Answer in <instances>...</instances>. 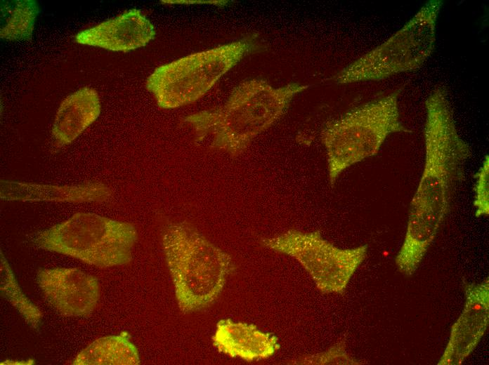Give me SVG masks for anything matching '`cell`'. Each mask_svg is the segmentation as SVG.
<instances>
[{"label":"cell","instance_id":"cell-6","mask_svg":"<svg viewBox=\"0 0 489 365\" xmlns=\"http://www.w3.org/2000/svg\"><path fill=\"white\" fill-rule=\"evenodd\" d=\"M443 5L430 0L387 40L351 62L334 77L339 84L381 81L419 69L435 49Z\"/></svg>","mask_w":489,"mask_h":365},{"label":"cell","instance_id":"cell-9","mask_svg":"<svg viewBox=\"0 0 489 365\" xmlns=\"http://www.w3.org/2000/svg\"><path fill=\"white\" fill-rule=\"evenodd\" d=\"M37 283L48 303L69 317H89L100 299L98 279L77 268L42 269Z\"/></svg>","mask_w":489,"mask_h":365},{"label":"cell","instance_id":"cell-1","mask_svg":"<svg viewBox=\"0 0 489 365\" xmlns=\"http://www.w3.org/2000/svg\"><path fill=\"white\" fill-rule=\"evenodd\" d=\"M425 159L410 204L406 231L395 256L405 276L415 273L451 208L464 166L471 156L456 128L445 88L433 89L425 100Z\"/></svg>","mask_w":489,"mask_h":365},{"label":"cell","instance_id":"cell-17","mask_svg":"<svg viewBox=\"0 0 489 365\" xmlns=\"http://www.w3.org/2000/svg\"><path fill=\"white\" fill-rule=\"evenodd\" d=\"M474 201L475 215L488 216L489 213V159L486 155L475 174Z\"/></svg>","mask_w":489,"mask_h":365},{"label":"cell","instance_id":"cell-15","mask_svg":"<svg viewBox=\"0 0 489 365\" xmlns=\"http://www.w3.org/2000/svg\"><path fill=\"white\" fill-rule=\"evenodd\" d=\"M38 13L39 6L34 0L1 1L0 37L30 39Z\"/></svg>","mask_w":489,"mask_h":365},{"label":"cell","instance_id":"cell-8","mask_svg":"<svg viewBox=\"0 0 489 365\" xmlns=\"http://www.w3.org/2000/svg\"><path fill=\"white\" fill-rule=\"evenodd\" d=\"M262 245L296 260L322 293L341 294L366 258L368 245L340 248L325 239L319 231L291 229L263 238Z\"/></svg>","mask_w":489,"mask_h":365},{"label":"cell","instance_id":"cell-11","mask_svg":"<svg viewBox=\"0 0 489 365\" xmlns=\"http://www.w3.org/2000/svg\"><path fill=\"white\" fill-rule=\"evenodd\" d=\"M155 34L150 21L140 10L133 8L79 32L75 41L110 51L128 52L145 46Z\"/></svg>","mask_w":489,"mask_h":365},{"label":"cell","instance_id":"cell-7","mask_svg":"<svg viewBox=\"0 0 489 365\" xmlns=\"http://www.w3.org/2000/svg\"><path fill=\"white\" fill-rule=\"evenodd\" d=\"M249 48L237 41L197 52L156 68L146 81L158 106L174 109L202 98L242 58Z\"/></svg>","mask_w":489,"mask_h":365},{"label":"cell","instance_id":"cell-2","mask_svg":"<svg viewBox=\"0 0 489 365\" xmlns=\"http://www.w3.org/2000/svg\"><path fill=\"white\" fill-rule=\"evenodd\" d=\"M308 86L299 83L275 87L261 79L242 82L220 107L187 116L183 122L196 142L235 158L278 121L293 98Z\"/></svg>","mask_w":489,"mask_h":365},{"label":"cell","instance_id":"cell-12","mask_svg":"<svg viewBox=\"0 0 489 365\" xmlns=\"http://www.w3.org/2000/svg\"><path fill=\"white\" fill-rule=\"evenodd\" d=\"M212 340L220 352L247 361L267 359L280 348L274 334L262 331L254 324L230 319L217 323Z\"/></svg>","mask_w":489,"mask_h":365},{"label":"cell","instance_id":"cell-10","mask_svg":"<svg viewBox=\"0 0 489 365\" xmlns=\"http://www.w3.org/2000/svg\"><path fill=\"white\" fill-rule=\"evenodd\" d=\"M463 310L451 326L438 365H460L475 350L489 323V279L465 283Z\"/></svg>","mask_w":489,"mask_h":365},{"label":"cell","instance_id":"cell-13","mask_svg":"<svg viewBox=\"0 0 489 365\" xmlns=\"http://www.w3.org/2000/svg\"><path fill=\"white\" fill-rule=\"evenodd\" d=\"M100 103L97 91L84 87L68 95L60 104L52 127L59 143L72 142L99 116Z\"/></svg>","mask_w":489,"mask_h":365},{"label":"cell","instance_id":"cell-14","mask_svg":"<svg viewBox=\"0 0 489 365\" xmlns=\"http://www.w3.org/2000/svg\"><path fill=\"white\" fill-rule=\"evenodd\" d=\"M141 362L137 347L126 333L99 338L74 358L75 365H137Z\"/></svg>","mask_w":489,"mask_h":365},{"label":"cell","instance_id":"cell-4","mask_svg":"<svg viewBox=\"0 0 489 365\" xmlns=\"http://www.w3.org/2000/svg\"><path fill=\"white\" fill-rule=\"evenodd\" d=\"M400 93L397 89L356 107L322 130L332 186L348 167L376 155L390 134L411 132L400 119Z\"/></svg>","mask_w":489,"mask_h":365},{"label":"cell","instance_id":"cell-16","mask_svg":"<svg viewBox=\"0 0 489 365\" xmlns=\"http://www.w3.org/2000/svg\"><path fill=\"white\" fill-rule=\"evenodd\" d=\"M1 293L20 314L29 326L34 328L39 326L42 318L40 310L23 293L2 253H1Z\"/></svg>","mask_w":489,"mask_h":365},{"label":"cell","instance_id":"cell-18","mask_svg":"<svg viewBox=\"0 0 489 365\" xmlns=\"http://www.w3.org/2000/svg\"><path fill=\"white\" fill-rule=\"evenodd\" d=\"M298 364H362L363 362L348 355L344 340L339 341L327 351L314 356L299 359Z\"/></svg>","mask_w":489,"mask_h":365},{"label":"cell","instance_id":"cell-5","mask_svg":"<svg viewBox=\"0 0 489 365\" xmlns=\"http://www.w3.org/2000/svg\"><path fill=\"white\" fill-rule=\"evenodd\" d=\"M138 239L131 223L95 213L78 212L67 220L37 233L38 247L78 259L98 267L129 263Z\"/></svg>","mask_w":489,"mask_h":365},{"label":"cell","instance_id":"cell-3","mask_svg":"<svg viewBox=\"0 0 489 365\" xmlns=\"http://www.w3.org/2000/svg\"><path fill=\"white\" fill-rule=\"evenodd\" d=\"M162 243L180 310L189 313L212 305L233 270L231 256L184 221L168 225Z\"/></svg>","mask_w":489,"mask_h":365}]
</instances>
